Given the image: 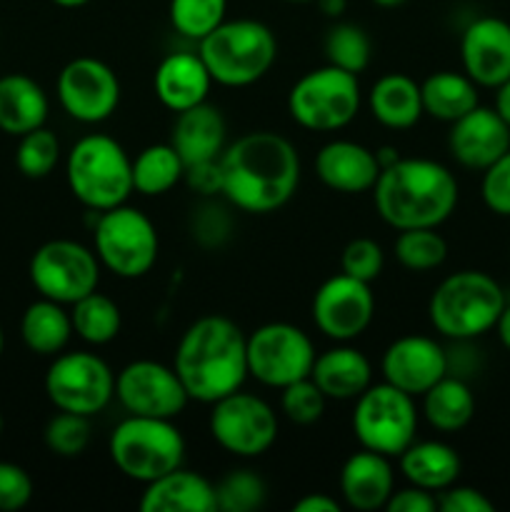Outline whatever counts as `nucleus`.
Returning <instances> with one entry per match:
<instances>
[{"label": "nucleus", "mask_w": 510, "mask_h": 512, "mask_svg": "<svg viewBox=\"0 0 510 512\" xmlns=\"http://www.w3.org/2000/svg\"><path fill=\"white\" fill-rule=\"evenodd\" d=\"M228 13V0H170V23L183 38L203 40Z\"/></svg>", "instance_id": "39"}, {"label": "nucleus", "mask_w": 510, "mask_h": 512, "mask_svg": "<svg viewBox=\"0 0 510 512\" xmlns=\"http://www.w3.org/2000/svg\"><path fill=\"white\" fill-rule=\"evenodd\" d=\"M420 95H423V113L440 123H455L478 108V85L465 73L455 70H438L428 75L420 83Z\"/></svg>", "instance_id": "31"}, {"label": "nucleus", "mask_w": 510, "mask_h": 512, "mask_svg": "<svg viewBox=\"0 0 510 512\" xmlns=\"http://www.w3.org/2000/svg\"><path fill=\"white\" fill-rule=\"evenodd\" d=\"M375 318V295L370 283L338 273L313 295V323L325 338L350 343L370 328Z\"/></svg>", "instance_id": "17"}, {"label": "nucleus", "mask_w": 510, "mask_h": 512, "mask_svg": "<svg viewBox=\"0 0 510 512\" xmlns=\"http://www.w3.org/2000/svg\"><path fill=\"white\" fill-rule=\"evenodd\" d=\"M398 465L410 485L428 493H440L458 483L460 468H463L455 448L440 440H415L400 453Z\"/></svg>", "instance_id": "27"}, {"label": "nucleus", "mask_w": 510, "mask_h": 512, "mask_svg": "<svg viewBox=\"0 0 510 512\" xmlns=\"http://www.w3.org/2000/svg\"><path fill=\"white\" fill-rule=\"evenodd\" d=\"M363 93L358 75L335 65L308 70L288 93V113L300 128L313 133H335L358 118Z\"/></svg>", "instance_id": "8"}, {"label": "nucleus", "mask_w": 510, "mask_h": 512, "mask_svg": "<svg viewBox=\"0 0 510 512\" xmlns=\"http://www.w3.org/2000/svg\"><path fill=\"white\" fill-rule=\"evenodd\" d=\"M60 108L73 120L95 125L108 120L120 105V80L108 63L90 55L73 58L58 75Z\"/></svg>", "instance_id": "15"}, {"label": "nucleus", "mask_w": 510, "mask_h": 512, "mask_svg": "<svg viewBox=\"0 0 510 512\" xmlns=\"http://www.w3.org/2000/svg\"><path fill=\"white\" fill-rule=\"evenodd\" d=\"M328 398L313 383V378L295 380L280 390V410L295 425H313L323 418Z\"/></svg>", "instance_id": "41"}, {"label": "nucleus", "mask_w": 510, "mask_h": 512, "mask_svg": "<svg viewBox=\"0 0 510 512\" xmlns=\"http://www.w3.org/2000/svg\"><path fill=\"white\" fill-rule=\"evenodd\" d=\"M505 308L498 280L483 270H460L433 290L428 318L443 338L475 340L495 328Z\"/></svg>", "instance_id": "5"}, {"label": "nucleus", "mask_w": 510, "mask_h": 512, "mask_svg": "<svg viewBox=\"0 0 510 512\" xmlns=\"http://www.w3.org/2000/svg\"><path fill=\"white\" fill-rule=\"evenodd\" d=\"M185 163L170 143H155L133 158V193L155 198L183 180Z\"/></svg>", "instance_id": "33"}, {"label": "nucleus", "mask_w": 510, "mask_h": 512, "mask_svg": "<svg viewBox=\"0 0 510 512\" xmlns=\"http://www.w3.org/2000/svg\"><path fill=\"white\" fill-rule=\"evenodd\" d=\"M368 108L380 125L390 130H408L423 118L420 83L405 73H388L373 83Z\"/></svg>", "instance_id": "29"}, {"label": "nucleus", "mask_w": 510, "mask_h": 512, "mask_svg": "<svg viewBox=\"0 0 510 512\" xmlns=\"http://www.w3.org/2000/svg\"><path fill=\"white\" fill-rule=\"evenodd\" d=\"M318 5L328 18H340L348 8V0H318Z\"/></svg>", "instance_id": "53"}, {"label": "nucleus", "mask_w": 510, "mask_h": 512, "mask_svg": "<svg viewBox=\"0 0 510 512\" xmlns=\"http://www.w3.org/2000/svg\"><path fill=\"white\" fill-rule=\"evenodd\" d=\"M420 398H423L425 420L440 433H458L475 415L473 390L458 375H445Z\"/></svg>", "instance_id": "32"}, {"label": "nucleus", "mask_w": 510, "mask_h": 512, "mask_svg": "<svg viewBox=\"0 0 510 512\" xmlns=\"http://www.w3.org/2000/svg\"><path fill=\"white\" fill-rule=\"evenodd\" d=\"M293 512H340V503L328 493H308L295 500Z\"/></svg>", "instance_id": "49"}, {"label": "nucleus", "mask_w": 510, "mask_h": 512, "mask_svg": "<svg viewBox=\"0 0 510 512\" xmlns=\"http://www.w3.org/2000/svg\"><path fill=\"white\" fill-rule=\"evenodd\" d=\"M315 175L325 188L335 193L358 195L375 188L380 165L375 150L355 143V140H330L315 155Z\"/></svg>", "instance_id": "21"}, {"label": "nucleus", "mask_w": 510, "mask_h": 512, "mask_svg": "<svg viewBox=\"0 0 510 512\" xmlns=\"http://www.w3.org/2000/svg\"><path fill=\"white\" fill-rule=\"evenodd\" d=\"M353 433L360 448L400 458L418 435V408L413 395L390 383H375L355 398Z\"/></svg>", "instance_id": "10"}, {"label": "nucleus", "mask_w": 510, "mask_h": 512, "mask_svg": "<svg viewBox=\"0 0 510 512\" xmlns=\"http://www.w3.org/2000/svg\"><path fill=\"white\" fill-rule=\"evenodd\" d=\"M223 198L250 215L275 213L290 203L300 185L298 148L285 135L255 130L225 145L218 158Z\"/></svg>", "instance_id": "1"}, {"label": "nucleus", "mask_w": 510, "mask_h": 512, "mask_svg": "<svg viewBox=\"0 0 510 512\" xmlns=\"http://www.w3.org/2000/svg\"><path fill=\"white\" fill-rule=\"evenodd\" d=\"M268 485L255 470H230L215 485V503L220 512H255L265 505Z\"/></svg>", "instance_id": "37"}, {"label": "nucleus", "mask_w": 510, "mask_h": 512, "mask_svg": "<svg viewBox=\"0 0 510 512\" xmlns=\"http://www.w3.org/2000/svg\"><path fill=\"white\" fill-rule=\"evenodd\" d=\"M375 5H380V8H398V5L408 3V0H373Z\"/></svg>", "instance_id": "55"}, {"label": "nucleus", "mask_w": 510, "mask_h": 512, "mask_svg": "<svg viewBox=\"0 0 510 512\" xmlns=\"http://www.w3.org/2000/svg\"><path fill=\"white\" fill-rule=\"evenodd\" d=\"M380 373L385 383L420 398L448 375V353L428 335H403L385 348Z\"/></svg>", "instance_id": "18"}, {"label": "nucleus", "mask_w": 510, "mask_h": 512, "mask_svg": "<svg viewBox=\"0 0 510 512\" xmlns=\"http://www.w3.org/2000/svg\"><path fill=\"white\" fill-rule=\"evenodd\" d=\"M398 233L393 253L405 270L425 273V270L440 268L448 258V243L438 233V228H410L398 230Z\"/></svg>", "instance_id": "35"}, {"label": "nucleus", "mask_w": 510, "mask_h": 512, "mask_svg": "<svg viewBox=\"0 0 510 512\" xmlns=\"http://www.w3.org/2000/svg\"><path fill=\"white\" fill-rule=\"evenodd\" d=\"M65 178L78 203L90 213H103L123 205L133 193V160L110 135H85L70 148Z\"/></svg>", "instance_id": "6"}, {"label": "nucleus", "mask_w": 510, "mask_h": 512, "mask_svg": "<svg viewBox=\"0 0 510 512\" xmlns=\"http://www.w3.org/2000/svg\"><path fill=\"white\" fill-rule=\"evenodd\" d=\"M495 330H498L500 343H503L505 348L510 350V305H508V303H505L503 313H500L498 323H495Z\"/></svg>", "instance_id": "51"}, {"label": "nucleus", "mask_w": 510, "mask_h": 512, "mask_svg": "<svg viewBox=\"0 0 510 512\" xmlns=\"http://www.w3.org/2000/svg\"><path fill=\"white\" fill-rule=\"evenodd\" d=\"M33 498V478L28 470L0 460V512L23 510Z\"/></svg>", "instance_id": "45"}, {"label": "nucleus", "mask_w": 510, "mask_h": 512, "mask_svg": "<svg viewBox=\"0 0 510 512\" xmlns=\"http://www.w3.org/2000/svg\"><path fill=\"white\" fill-rule=\"evenodd\" d=\"M193 238L198 240L203 248H220L225 240L230 238V230H233V218H230L228 208L215 203H203L193 215Z\"/></svg>", "instance_id": "43"}, {"label": "nucleus", "mask_w": 510, "mask_h": 512, "mask_svg": "<svg viewBox=\"0 0 510 512\" xmlns=\"http://www.w3.org/2000/svg\"><path fill=\"white\" fill-rule=\"evenodd\" d=\"M115 398L128 415L175 420L190 403L175 368L158 360H133L115 375Z\"/></svg>", "instance_id": "16"}, {"label": "nucleus", "mask_w": 510, "mask_h": 512, "mask_svg": "<svg viewBox=\"0 0 510 512\" xmlns=\"http://www.w3.org/2000/svg\"><path fill=\"white\" fill-rule=\"evenodd\" d=\"M48 95L30 75L10 73L0 78V130L8 135L30 133L48 120Z\"/></svg>", "instance_id": "28"}, {"label": "nucleus", "mask_w": 510, "mask_h": 512, "mask_svg": "<svg viewBox=\"0 0 510 512\" xmlns=\"http://www.w3.org/2000/svg\"><path fill=\"white\" fill-rule=\"evenodd\" d=\"M50 3H55L58 8H83L90 0H50Z\"/></svg>", "instance_id": "54"}, {"label": "nucleus", "mask_w": 510, "mask_h": 512, "mask_svg": "<svg viewBox=\"0 0 510 512\" xmlns=\"http://www.w3.org/2000/svg\"><path fill=\"white\" fill-rule=\"evenodd\" d=\"M210 85H213V78L198 53H188V50L170 53L155 68V95L173 113H183V110L205 103Z\"/></svg>", "instance_id": "24"}, {"label": "nucleus", "mask_w": 510, "mask_h": 512, "mask_svg": "<svg viewBox=\"0 0 510 512\" xmlns=\"http://www.w3.org/2000/svg\"><path fill=\"white\" fill-rule=\"evenodd\" d=\"M3 350H5V338H3V328H0V358H3Z\"/></svg>", "instance_id": "56"}, {"label": "nucleus", "mask_w": 510, "mask_h": 512, "mask_svg": "<svg viewBox=\"0 0 510 512\" xmlns=\"http://www.w3.org/2000/svg\"><path fill=\"white\" fill-rule=\"evenodd\" d=\"M438 510L443 512H493L495 505L485 498V493L470 488V485H450V488L440 490L438 495Z\"/></svg>", "instance_id": "46"}, {"label": "nucleus", "mask_w": 510, "mask_h": 512, "mask_svg": "<svg viewBox=\"0 0 510 512\" xmlns=\"http://www.w3.org/2000/svg\"><path fill=\"white\" fill-rule=\"evenodd\" d=\"M70 320H73V333L90 345L113 343L123 328V313L118 303L108 295L93 290L90 295L80 298L70 305Z\"/></svg>", "instance_id": "34"}, {"label": "nucleus", "mask_w": 510, "mask_h": 512, "mask_svg": "<svg viewBox=\"0 0 510 512\" xmlns=\"http://www.w3.org/2000/svg\"><path fill=\"white\" fill-rule=\"evenodd\" d=\"M3 428H5V423H3V415H0V435H3Z\"/></svg>", "instance_id": "58"}, {"label": "nucleus", "mask_w": 510, "mask_h": 512, "mask_svg": "<svg viewBox=\"0 0 510 512\" xmlns=\"http://www.w3.org/2000/svg\"><path fill=\"white\" fill-rule=\"evenodd\" d=\"M385 268V253L373 238H353L340 253V273L363 283H373Z\"/></svg>", "instance_id": "42"}, {"label": "nucleus", "mask_w": 510, "mask_h": 512, "mask_svg": "<svg viewBox=\"0 0 510 512\" xmlns=\"http://www.w3.org/2000/svg\"><path fill=\"white\" fill-rule=\"evenodd\" d=\"M385 510L388 512H435L438 510V498H435V493H428V490L410 485V488L393 490Z\"/></svg>", "instance_id": "48"}, {"label": "nucleus", "mask_w": 510, "mask_h": 512, "mask_svg": "<svg viewBox=\"0 0 510 512\" xmlns=\"http://www.w3.org/2000/svg\"><path fill=\"white\" fill-rule=\"evenodd\" d=\"M60 160V140L53 130L45 125L20 135L18 150H15V165L20 173L30 180L48 178Z\"/></svg>", "instance_id": "38"}, {"label": "nucleus", "mask_w": 510, "mask_h": 512, "mask_svg": "<svg viewBox=\"0 0 510 512\" xmlns=\"http://www.w3.org/2000/svg\"><path fill=\"white\" fill-rule=\"evenodd\" d=\"M98 255L75 240H48L30 258V283L40 298L60 305H73L98 290Z\"/></svg>", "instance_id": "12"}, {"label": "nucleus", "mask_w": 510, "mask_h": 512, "mask_svg": "<svg viewBox=\"0 0 510 512\" xmlns=\"http://www.w3.org/2000/svg\"><path fill=\"white\" fill-rule=\"evenodd\" d=\"M448 148L463 168L485 170L510 150V125L495 108H473L450 123Z\"/></svg>", "instance_id": "20"}, {"label": "nucleus", "mask_w": 510, "mask_h": 512, "mask_svg": "<svg viewBox=\"0 0 510 512\" xmlns=\"http://www.w3.org/2000/svg\"><path fill=\"white\" fill-rule=\"evenodd\" d=\"M210 435L235 458H260L278 440V415L253 393H235L215 400L208 420Z\"/></svg>", "instance_id": "13"}, {"label": "nucleus", "mask_w": 510, "mask_h": 512, "mask_svg": "<svg viewBox=\"0 0 510 512\" xmlns=\"http://www.w3.org/2000/svg\"><path fill=\"white\" fill-rule=\"evenodd\" d=\"M310 378L325 398L345 403L360 398L373 385V365L358 348L340 343L315 355Z\"/></svg>", "instance_id": "25"}, {"label": "nucleus", "mask_w": 510, "mask_h": 512, "mask_svg": "<svg viewBox=\"0 0 510 512\" xmlns=\"http://www.w3.org/2000/svg\"><path fill=\"white\" fill-rule=\"evenodd\" d=\"M183 180L188 183L190 190H195L203 198H213V195L223 193V175H220L218 160L185 165Z\"/></svg>", "instance_id": "47"}, {"label": "nucleus", "mask_w": 510, "mask_h": 512, "mask_svg": "<svg viewBox=\"0 0 510 512\" xmlns=\"http://www.w3.org/2000/svg\"><path fill=\"white\" fill-rule=\"evenodd\" d=\"M373 200L390 228H438L455 213L458 180L438 160L400 158L380 170Z\"/></svg>", "instance_id": "3"}, {"label": "nucleus", "mask_w": 510, "mask_h": 512, "mask_svg": "<svg viewBox=\"0 0 510 512\" xmlns=\"http://www.w3.org/2000/svg\"><path fill=\"white\" fill-rule=\"evenodd\" d=\"M288 3H318V0H288Z\"/></svg>", "instance_id": "57"}, {"label": "nucleus", "mask_w": 510, "mask_h": 512, "mask_svg": "<svg viewBox=\"0 0 510 512\" xmlns=\"http://www.w3.org/2000/svg\"><path fill=\"white\" fill-rule=\"evenodd\" d=\"M388 455L375 450H358L340 470V495L345 505L360 512H373L388 505L395 490V473Z\"/></svg>", "instance_id": "22"}, {"label": "nucleus", "mask_w": 510, "mask_h": 512, "mask_svg": "<svg viewBox=\"0 0 510 512\" xmlns=\"http://www.w3.org/2000/svg\"><path fill=\"white\" fill-rule=\"evenodd\" d=\"M90 438H93V428H90L88 415L65 413V410H58V415L48 420L43 433L48 450L58 458H78V455H83L88 450Z\"/></svg>", "instance_id": "40"}, {"label": "nucleus", "mask_w": 510, "mask_h": 512, "mask_svg": "<svg viewBox=\"0 0 510 512\" xmlns=\"http://www.w3.org/2000/svg\"><path fill=\"white\" fill-rule=\"evenodd\" d=\"M498 93H495V110L500 113V118L510 125V78L503 85H498Z\"/></svg>", "instance_id": "50"}, {"label": "nucleus", "mask_w": 510, "mask_h": 512, "mask_svg": "<svg viewBox=\"0 0 510 512\" xmlns=\"http://www.w3.org/2000/svg\"><path fill=\"white\" fill-rule=\"evenodd\" d=\"M325 60L348 73L360 75L370 65L373 43L368 33L355 23H335L325 35Z\"/></svg>", "instance_id": "36"}, {"label": "nucleus", "mask_w": 510, "mask_h": 512, "mask_svg": "<svg viewBox=\"0 0 510 512\" xmlns=\"http://www.w3.org/2000/svg\"><path fill=\"white\" fill-rule=\"evenodd\" d=\"M480 195L495 215L510 218V150L483 170Z\"/></svg>", "instance_id": "44"}, {"label": "nucleus", "mask_w": 510, "mask_h": 512, "mask_svg": "<svg viewBox=\"0 0 510 512\" xmlns=\"http://www.w3.org/2000/svg\"><path fill=\"white\" fill-rule=\"evenodd\" d=\"M463 73L480 88H498L510 78V23L483 15L460 38Z\"/></svg>", "instance_id": "19"}, {"label": "nucleus", "mask_w": 510, "mask_h": 512, "mask_svg": "<svg viewBox=\"0 0 510 512\" xmlns=\"http://www.w3.org/2000/svg\"><path fill=\"white\" fill-rule=\"evenodd\" d=\"M45 395L58 410L93 418L115 398V375L95 353H58L45 373Z\"/></svg>", "instance_id": "11"}, {"label": "nucleus", "mask_w": 510, "mask_h": 512, "mask_svg": "<svg viewBox=\"0 0 510 512\" xmlns=\"http://www.w3.org/2000/svg\"><path fill=\"white\" fill-rule=\"evenodd\" d=\"M108 453L125 478L148 485L183 465L185 440L173 420L128 415L110 433Z\"/></svg>", "instance_id": "7"}, {"label": "nucleus", "mask_w": 510, "mask_h": 512, "mask_svg": "<svg viewBox=\"0 0 510 512\" xmlns=\"http://www.w3.org/2000/svg\"><path fill=\"white\" fill-rule=\"evenodd\" d=\"M170 145L178 150L185 165L218 160L228 145V123L223 113L205 100L175 115Z\"/></svg>", "instance_id": "23"}, {"label": "nucleus", "mask_w": 510, "mask_h": 512, "mask_svg": "<svg viewBox=\"0 0 510 512\" xmlns=\"http://www.w3.org/2000/svg\"><path fill=\"white\" fill-rule=\"evenodd\" d=\"M20 338L35 355L55 358L73 338V320L65 305L40 298L25 308L20 320Z\"/></svg>", "instance_id": "30"}, {"label": "nucleus", "mask_w": 510, "mask_h": 512, "mask_svg": "<svg viewBox=\"0 0 510 512\" xmlns=\"http://www.w3.org/2000/svg\"><path fill=\"white\" fill-rule=\"evenodd\" d=\"M198 55L213 83L225 88H248L270 73L278 58V40L260 20H223L213 33L198 40Z\"/></svg>", "instance_id": "4"}, {"label": "nucleus", "mask_w": 510, "mask_h": 512, "mask_svg": "<svg viewBox=\"0 0 510 512\" xmlns=\"http://www.w3.org/2000/svg\"><path fill=\"white\" fill-rule=\"evenodd\" d=\"M315 345L293 323H265L248 335V375L265 388L283 390L295 380L310 378Z\"/></svg>", "instance_id": "14"}, {"label": "nucleus", "mask_w": 510, "mask_h": 512, "mask_svg": "<svg viewBox=\"0 0 510 512\" xmlns=\"http://www.w3.org/2000/svg\"><path fill=\"white\" fill-rule=\"evenodd\" d=\"M375 160H378L380 170H385V168H390L393 163H398L400 153H398V148H393V145H383V148L375 150Z\"/></svg>", "instance_id": "52"}, {"label": "nucleus", "mask_w": 510, "mask_h": 512, "mask_svg": "<svg viewBox=\"0 0 510 512\" xmlns=\"http://www.w3.org/2000/svg\"><path fill=\"white\" fill-rule=\"evenodd\" d=\"M173 368L190 400L213 405L243 388L248 335L225 315L198 318L180 338Z\"/></svg>", "instance_id": "2"}, {"label": "nucleus", "mask_w": 510, "mask_h": 512, "mask_svg": "<svg viewBox=\"0 0 510 512\" xmlns=\"http://www.w3.org/2000/svg\"><path fill=\"white\" fill-rule=\"evenodd\" d=\"M95 255L100 265L123 280L143 278L158 260V230L138 208L118 205L95 215Z\"/></svg>", "instance_id": "9"}, {"label": "nucleus", "mask_w": 510, "mask_h": 512, "mask_svg": "<svg viewBox=\"0 0 510 512\" xmlns=\"http://www.w3.org/2000/svg\"><path fill=\"white\" fill-rule=\"evenodd\" d=\"M143 512H215V485L193 470H178L160 475L145 485L140 495Z\"/></svg>", "instance_id": "26"}]
</instances>
